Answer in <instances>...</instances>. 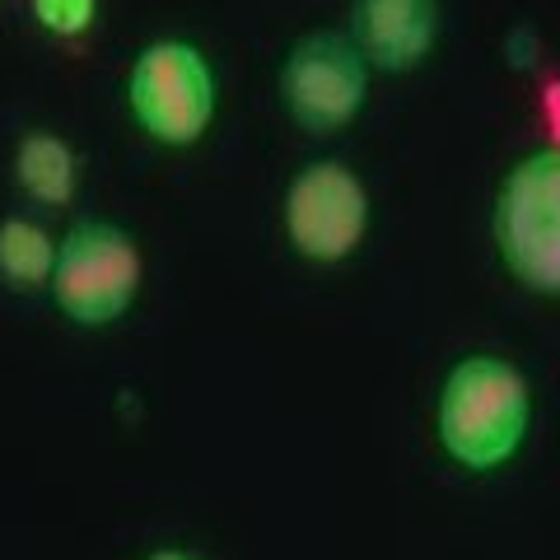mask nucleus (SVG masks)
<instances>
[{"mask_svg": "<svg viewBox=\"0 0 560 560\" xmlns=\"http://www.w3.org/2000/svg\"><path fill=\"white\" fill-rule=\"evenodd\" d=\"M47 290L70 323H80V327L117 323L140 294L136 238L108 220L75 224L57 248V271H51Z\"/></svg>", "mask_w": 560, "mask_h": 560, "instance_id": "nucleus-2", "label": "nucleus"}, {"mask_svg": "<svg viewBox=\"0 0 560 560\" xmlns=\"http://www.w3.org/2000/svg\"><path fill=\"white\" fill-rule=\"evenodd\" d=\"M533 397L510 360L467 355L453 364L440 397V444L458 467L490 471L510 463L528 434Z\"/></svg>", "mask_w": 560, "mask_h": 560, "instance_id": "nucleus-1", "label": "nucleus"}, {"mask_svg": "<svg viewBox=\"0 0 560 560\" xmlns=\"http://www.w3.org/2000/svg\"><path fill=\"white\" fill-rule=\"evenodd\" d=\"M57 271V243L33 220H0V280L10 290H43Z\"/></svg>", "mask_w": 560, "mask_h": 560, "instance_id": "nucleus-9", "label": "nucleus"}, {"mask_svg": "<svg viewBox=\"0 0 560 560\" xmlns=\"http://www.w3.org/2000/svg\"><path fill=\"white\" fill-rule=\"evenodd\" d=\"M350 33H355V47L370 66L411 70L434 47L440 5L434 0H355L350 5Z\"/></svg>", "mask_w": 560, "mask_h": 560, "instance_id": "nucleus-7", "label": "nucleus"}, {"mask_svg": "<svg viewBox=\"0 0 560 560\" xmlns=\"http://www.w3.org/2000/svg\"><path fill=\"white\" fill-rule=\"evenodd\" d=\"M127 103L160 145H197L215 117V75L191 43H150L131 66Z\"/></svg>", "mask_w": 560, "mask_h": 560, "instance_id": "nucleus-4", "label": "nucleus"}, {"mask_svg": "<svg viewBox=\"0 0 560 560\" xmlns=\"http://www.w3.org/2000/svg\"><path fill=\"white\" fill-rule=\"evenodd\" d=\"M150 560H197V556H187V551H154Z\"/></svg>", "mask_w": 560, "mask_h": 560, "instance_id": "nucleus-11", "label": "nucleus"}, {"mask_svg": "<svg viewBox=\"0 0 560 560\" xmlns=\"http://www.w3.org/2000/svg\"><path fill=\"white\" fill-rule=\"evenodd\" d=\"M370 230V191L346 164H308L285 191V234L308 261H346Z\"/></svg>", "mask_w": 560, "mask_h": 560, "instance_id": "nucleus-6", "label": "nucleus"}, {"mask_svg": "<svg viewBox=\"0 0 560 560\" xmlns=\"http://www.w3.org/2000/svg\"><path fill=\"white\" fill-rule=\"evenodd\" d=\"M94 10L98 0H33V20L57 38H80L94 24Z\"/></svg>", "mask_w": 560, "mask_h": 560, "instance_id": "nucleus-10", "label": "nucleus"}, {"mask_svg": "<svg viewBox=\"0 0 560 560\" xmlns=\"http://www.w3.org/2000/svg\"><path fill=\"white\" fill-rule=\"evenodd\" d=\"M500 257L523 285L560 300V150L528 154L495 201Z\"/></svg>", "mask_w": 560, "mask_h": 560, "instance_id": "nucleus-3", "label": "nucleus"}, {"mask_svg": "<svg viewBox=\"0 0 560 560\" xmlns=\"http://www.w3.org/2000/svg\"><path fill=\"white\" fill-rule=\"evenodd\" d=\"M364 94H370V61L337 33H313V38L294 43L280 66V98H285L290 117L313 136L341 131L364 108Z\"/></svg>", "mask_w": 560, "mask_h": 560, "instance_id": "nucleus-5", "label": "nucleus"}, {"mask_svg": "<svg viewBox=\"0 0 560 560\" xmlns=\"http://www.w3.org/2000/svg\"><path fill=\"white\" fill-rule=\"evenodd\" d=\"M14 183H20L33 201L66 206L75 197V150L51 131H28L14 150Z\"/></svg>", "mask_w": 560, "mask_h": 560, "instance_id": "nucleus-8", "label": "nucleus"}]
</instances>
